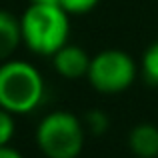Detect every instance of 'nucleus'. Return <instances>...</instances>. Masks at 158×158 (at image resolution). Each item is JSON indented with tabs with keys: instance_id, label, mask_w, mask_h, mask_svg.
I'll use <instances>...</instances> for the list:
<instances>
[{
	"instance_id": "nucleus-8",
	"label": "nucleus",
	"mask_w": 158,
	"mask_h": 158,
	"mask_svg": "<svg viewBox=\"0 0 158 158\" xmlns=\"http://www.w3.org/2000/svg\"><path fill=\"white\" fill-rule=\"evenodd\" d=\"M140 68H142V76L146 78L148 84L158 86V42L150 44V46L146 48Z\"/></svg>"
},
{
	"instance_id": "nucleus-2",
	"label": "nucleus",
	"mask_w": 158,
	"mask_h": 158,
	"mask_svg": "<svg viewBox=\"0 0 158 158\" xmlns=\"http://www.w3.org/2000/svg\"><path fill=\"white\" fill-rule=\"evenodd\" d=\"M44 98V78L26 60L0 64V108L10 114H30Z\"/></svg>"
},
{
	"instance_id": "nucleus-7",
	"label": "nucleus",
	"mask_w": 158,
	"mask_h": 158,
	"mask_svg": "<svg viewBox=\"0 0 158 158\" xmlns=\"http://www.w3.org/2000/svg\"><path fill=\"white\" fill-rule=\"evenodd\" d=\"M20 44H22L20 18H16L8 10H0V60H8Z\"/></svg>"
},
{
	"instance_id": "nucleus-4",
	"label": "nucleus",
	"mask_w": 158,
	"mask_h": 158,
	"mask_svg": "<svg viewBox=\"0 0 158 158\" xmlns=\"http://www.w3.org/2000/svg\"><path fill=\"white\" fill-rule=\"evenodd\" d=\"M136 62L120 48H106L90 58V86L102 94H118L130 88L136 78Z\"/></svg>"
},
{
	"instance_id": "nucleus-6",
	"label": "nucleus",
	"mask_w": 158,
	"mask_h": 158,
	"mask_svg": "<svg viewBox=\"0 0 158 158\" xmlns=\"http://www.w3.org/2000/svg\"><path fill=\"white\" fill-rule=\"evenodd\" d=\"M128 146L134 158H158V126L150 122L136 124L128 134Z\"/></svg>"
},
{
	"instance_id": "nucleus-10",
	"label": "nucleus",
	"mask_w": 158,
	"mask_h": 158,
	"mask_svg": "<svg viewBox=\"0 0 158 158\" xmlns=\"http://www.w3.org/2000/svg\"><path fill=\"white\" fill-rule=\"evenodd\" d=\"M16 132L14 124V114H10L8 110L0 108V146H8Z\"/></svg>"
},
{
	"instance_id": "nucleus-9",
	"label": "nucleus",
	"mask_w": 158,
	"mask_h": 158,
	"mask_svg": "<svg viewBox=\"0 0 158 158\" xmlns=\"http://www.w3.org/2000/svg\"><path fill=\"white\" fill-rule=\"evenodd\" d=\"M82 124H84V128L90 130L92 134H104V132L108 130L110 120H108V116L102 110H90V112H86L84 122Z\"/></svg>"
},
{
	"instance_id": "nucleus-5",
	"label": "nucleus",
	"mask_w": 158,
	"mask_h": 158,
	"mask_svg": "<svg viewBox=\"0 0 158 158\" xmlns=\"http://www.w3.org/2000/svg\"><path fill=\"white\" fill-rule=\"evenodd\" d=\"M52 62L56 72L68 80H78V78L86 76L90 68V56L84 52V48L76 46V44H64L52 56Z\"/></svg>"
},
{
	"instance_id": "nucleus-3",
	"label": "nucleus",
	"mask_w": 158,
	"mask_h": 158,
	"mask_svg": "<svg viewBox=\"0 0 158 158\" xmlns=\"http://www.w3.org/2000/svg\"><path fill=\"white\" fill-rule=\"evenodd\" d=\"M86 128L78 116L66 110H54L40 120L36 144L46 158H78L84 148Z\"/></svg>"
},
{
	"instance_id": "nucleus-11",
	"label": "nucleus",
	"mask_w": 158,
	"mask_h": 158,
	"mask_svg": "<svg viewBox=\"0 0 158 158\" xmlns=\"http://www.w3.org/2000/svg\"><path fill=\"white\" fill-rule=\"evenodd\" d=\"M98 2L100 0H58V6L66 14H86L92 8H96Z\"/></svg>"
},
{
	"instance_id": "nucleus-1",
	"label": "nucleus",
	"mask_w": 158,
	"mask_h": 158,
	"mask_svg": "<svg viewBox=\"0 0 158 158\" xmlns=\"http://www.w3.org/2000/svg\"><path fill=\"white\" fill-rule=\"evenodd\" d=\"M68 16L58 4H30L20 16L22 42L38 56H54L68 44Z\"/></svg>"
},
{
	"instance_id": "nucleus-12",
	"label": "nucleus",
	"mask_w": 158,
	"mask_h": 158,
	"mask_svg": "<svg viewBox=\"0 0 158 158\" xmlns=\"http://www.w3.org/2000/svg\"><path fill=\"white\" fill-rule=\"evenodd\" d=\"M0 158H24V156L8 144V146H0Z\"/></svg>"
},
{
	"instance_id": "nucleus-13",
	"label": "nucleus",
	"mask_w": 158,
	"mask_h": 158,
	"mask_svg": "<svg viewBox=\"0 0 158 158\" xmlns=\"http://www.w3.org/2000/svg\"><path fill=\"white\" fill-rule=\"evenodd\" d=\"M30 4H58V0H30Z\"/></svg>"
}]
</instances>
